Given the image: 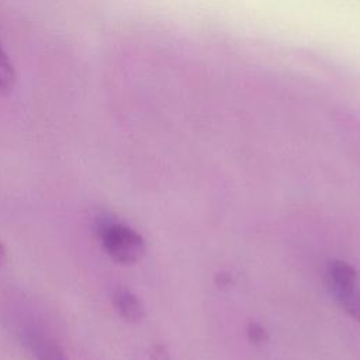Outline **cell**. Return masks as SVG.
<instances>
[{"label": "cell", "mask_w": 360, "mask_h": 360, "mask_svg": "<svg viewBox=\"0 0 360 360\" xmlns=\"http://www.w3.org/2000/svg\"><path fill=\"white\" fill-rule=\"evenodd\" d=\"M96 232L105 253L121 264H134L145 255L143 238L129 225L110 215L96 218Z\"/></svg>", "instance_id": "cell-1"}, {"label": "cell", "mask_w": 360, "mask_h": 360, "mask_svg": "<svg viewBox=\"0 0 360 360\" xmlns=\"http://www.w3.org/2000/svg\"><path fill=\"white\" fill-rule=\"evenodd\" d=\"M326 278L342 309L360 322V278L357 270L345 260L333 259L328 264Z\"/></svg>", "instance_id": "cell-2"}, {"label": "cell", "mask_w": 360, "mask_h": 360, "mask_svg": "<svg viewBox=\"0 0 360 360\" xmlns=\"http://www.w3.org/2000/svg\"><path fill=\"white\" fill-rule=\"evenodd\" d=\"M15 333L35 360H69L58 342L32 321H22Z\"/></svg>", "instance_id": "cell-3"}, {"label": "cell", "mask_w": 360, "mask_h": 360, "mask_svg": "<svg viewBox=\"0 0 360 360\" xmlns=\"http://www.w3.org/2000/svg\"><path fill=\"white\" fill-rule=\"evenodd\" d=\"M112 304L118 315L127 322H139L145 315V309L139 297L127 287L115 288Z\"/></svg>", "instance_id": "cell-4"}, {"label": "cell", "mask_w": 360, "mask_h": 360, "mask_svg": "<svg viewBox=\"0 0 360 360\" xmlns=\"http://www.w3.org/2000/svg\"><path fill=\"white\" fill-rule=\"evenodd\" d=\"M17 73L8 55L0 45V96H8L15 89Z\"/></svg>", "instance_id": "cell-5"}, {"label": "cell", "mask_w": 360, "mask_h": 360, "mask_svg": "<svg viewBox=\"0 0 360 360\" xmlns=\"http://www.w3.org/2000/svg\"><path fill=\"white\" fill-rule=\"evenodd\" d=\"M248 338L255 345H262L267 340V332L259 322H250L248 325Z\"/></svg>", "instance_id": "cell-6"}, {"label": "cell", "mask_w": 360, "mask_h": 360, "mask_svg": "<svg viewBox=\"0 0 360 360\" xmlns=\"http://www.w3.org/2000/svg\"><path fill=\"white\" fill-rule=\"evenodd\" d=\"M150 360H169V352L165 345H156L152 347Z\"/></svg>", "instance_id": "cell-7"}, {"label": "cell", "mask_w": 360, "mask_h": 360, "mask_svg": "<svg viewBox=\"0 0 360 360\" xmlns=\"http://www.w3.org/2000/svg\"><path fill=\"white\" fill-rule=\"evenodd\" d=\"M4 260H6V248H4V245L0 242V267H1V264L4 263Z\"/></svg>", "instance_id": "cell-8"}]
</instances>
